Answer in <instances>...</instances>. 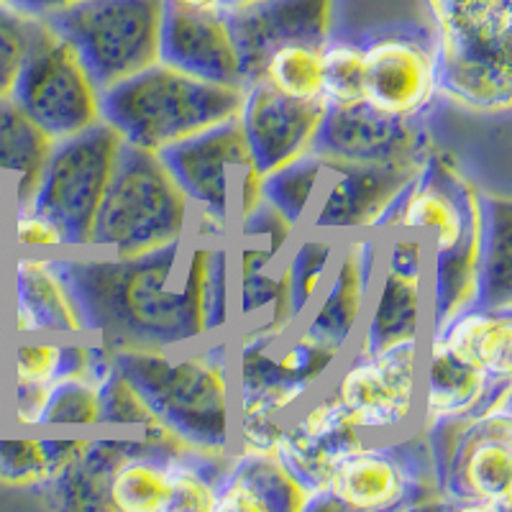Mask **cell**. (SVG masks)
Here are the masks:
<instances>
[{"label": "cell", "mask_w": 512, "mask_h": 512, "mask_svg": "<svg viewBox=\"0 0 512 512\" xmlns=\"http://www.w3.org/2000/svg\"><path fill=\"white\" fill-rule=\"evenodd\" d=\"M90 341L177 351L231 331V241H182L141 256L57 251Z\"/></svg>", "instance_id": "obj_1"}, {"label": "cell", "mask_w": 512, "mask_h": 512, "mask_svg": "<svg viewBox=\"0 0 512 512\" xmlns=\"http://www.w3.org/2000/svg\"><path fill=\"white\" fill-rule=\"evenodd\" d=\"M111 361L177 441L205 454H233L231 331L177 351L118 349Z\"/></svg>", "instance_id": "obj_2"}, {"label": "cell", "mask_w": 512, "mask_h": 512, "mask_svg": "<svg viewBox=\"0 0 512 512\" xmlns=\"http://www.w3.org/2000/svg\"><path fill=\"white\" fill-rule=\"evenodd\" d=\"M438 57V98L477 113L512 105V0H425Z\"/></svg>", "instance_id": "obj_3"}, {"label": "cell", "mask_w": 512, "mask_h": 512, "mask_svg": "<svg viewBox=\"0 0 512 512\" xmlns=\"http://www.w3.org/2000/svg\"><path fill=\"white\" fill-rule=\"evenodd\" d=\"M241 95L244 88L200 80L159 59L105 88L100 113L126 144L159 152L236 116Z\"/></svg>", "instance_id": "obj_4"}, {"label": "cell", "mask_w": 512, "mask_h": 512, "mask_svg": "<svg viewBox=\"0 0 512 512\" xmlns=\"http://www.w3.org/2000/svg\"><path fill=\"white\" fill-rule=\"evenodd\" d=\"M190 218L192 205L157 152L123 141L88 249L123 259L152 254L190 239Z\"/></svg>", "instance_id": "obj_5"}, {"label": "cell", "mask_w": 512, "mask_h": 512, "mask_svg": "<svg viewBox=\"0 0 512 512\" xmlns=\"http://www.w3.org/2000/svg\"><path fill=\"white\" fill-rule=\"evenodd\" d=\"M510 390L466 418L423 431L443 505L477 512L512 510Z\"/></svg>", "instance_id": "obj_6"}, {"label": "cell", "mask_w": 512, "mask_h": 512, "mask_svg": "<svg viewBox=\"0 0 512 512\" xmlns=\"http://www.w3.org/2000/svg\"><path fill=\"white\" fill-rule=\"evenodd\" d=\"M167 0H77L47 13V24L88 67L100 90L159 62Z\"/></svg>", "instance_id": "obj_7"}, {"label": "cell", "mask_w": 512, "mask_h": 512, "mask_svg": "<svg viewBox=\"0 0 512 512\" xmlns=\"http://www.w3.org/2000/svg\"><path fill=\"white\" fill-rule=\"evenodd\" d=\"M157 157L192 210L221 218L231 228L264 200V175L251 159L236 116L164 146Z\"/></svg>", "instance_id": "obj_8"}, {"label": "cell", "mask_w": 512, "mask_h": 512, "mask_svg": "<svg viewBox=\"0 0 512 512\" xmlns=\"http://www.w3.org/2000/svg\"><path fill=\"white\" fill-rule=\"evenodd\" d=\"M121 146L123 139L105 121L70 139L54 141L29 205L62 231L67 251L88 249Z\"/></svg>", "instance_id": "obj_9"}, {"label": "cell", "mask_w": 512, "mask_h": 512, "mask_svg": "<svg viewBox=\"0 0 512 512\" xmlns=\"http://www.w3.org/2000/svg\"><path fill=\"white\" fill-rule=\"evenodd\" d=\"M423 344L425 338H410L369 354L351 351L338 361L328 390L364 436H397L415 425Z\"/></svg>", "instance_id": "obj_10"}, {"label": "cell", "mask_w": 512, "mask_h": 512, "mask_svg": "<svg viewBox=\"0 0 512 512\" xmlns=\"http://www.w3.org/2000/svg\"><path fill=\"white\" fill-rule=\"evenodd\" d=\"M328 489L346 512H395L431 502L438 492L423 431L369 438L338 461Z\"/></svg>", "instance_id": "obj_11"}, {"label": "cell", "mask_w": 512, "mask_h": 512, "mask_svg": "<svg viewBox=\"0 0 512 512\" xmlns=\"http://www.w3.org/2000/svg\"><path fill=\"white\" fill-rule=\"evenodd\" d=\"M100 95L103 90L82 64L80 54L47 24L11 100L49 139L62 141L103 121Z\"/></svg>", "instance_id": "obj_12"}, {"label": "cell", "mask_w": 512, "mask_h": 512, "mask_svg": "<svg viewBox=\"0 0 512 512\" xmlns=\"http://www.w3.org/2000/svg\"><path fill=\"white\" fill-rule=\"evenodd\" d=\"M428 241L408 231L382 233L369 318H364L351 351H382L410 338H425Z\"/></svg>", "instance_id": "obj_13"}, {"label": "cell", "mask_w": 512, "mask_h": 512, "mask_svg": "<svg viewBox=\"0 0 512 512\" xmlns=\"http://www.w3.org/2000/svg\"><path fill=\"white\" fill-rule=\"evenodd\" d=\"M364 100L402 118H428L438 100V57L431 29L390 26L361 36Z\"/></svg>", "instance_id": "obj_14"}, {"label": "cell", "mask_w": 512, "mask_h": 512, "mask_svg": "<svg viewBox=\"0 0 512 512\" xmlns=\"http://www.w3.org/2000/svg\"><path fill=\"white\" fill-rule=\"evenodd\" d=\"M479 221L482 190L448 154L431 149L384 221L379 236L387 231H408L428 241L431 251H443L464 241Z\"/></svg>", "instance_id": "obj_15"}, {"label": "cell", "mask_w": 512, "mask_h": 512, "mask_svg": "<svg viewBox=\"0 0 512 512\" xmlns=\"http://www.w3.org/2000/svg\"><path fill=\"white\" fill-rule=\"evenodd\" d=\"M433 149L425 118H402L369 100L326 103L313 154L326 164L423 162Z\"/></svg>", "instance_id": "obj_16"}, {"label": "cell", "mask_w": 512, "mask_h": 512, "mask_svg": "<svg viewBox=\"0 0 512 512\" xmlns=\"http://www.w3.org/2000/svg\"><path fill=\"white\" fill-rule=\"evenodd\" d=\"M379 254L382 236L374 231L354 233L338 241L326 285L308 310L310 315L300 320L295 331L344 359L367 318Z\"/></svg>", "instance_id": "obj_17"}, {"label": "cell", "mask_w": 512, "mask_h": 512, "mask_svg": "<svg viewBox=\"0 0 512 512\" xmlns=\"http://www.w3.org/2000/svg\"><path fill=\"white\" fill-rule=\"evenodd\" d=\"M420 164H326L310 231L338 241L354 233H379Z\"/></svg>", "instance_id": "obj_18"}, {"label": "cell", "mask_w": 512, "mask_h": 512, "mask_svg": "<svg viewBox=\"0 0 512 512\" xmlns=\"http://www.w3.org/2000/svg\"><path fill=\"white\" fill-rule=\"evenodd\" d=\"M6 336H88L80 305L54 254L11 251L6 259Z\"/></svg>", "instance_id": "obj_19"}, {"label": "cell", "mask_w": 512, "mask_h": 512, "mask_svg": "<svg viewBox=\"0 0 512 512\" xmlns=\"http://www.w3.org/2000/svg\"><path fill=\"white\" fill-rule=\"evenodd\" d=\"M326 100H297L272 88L267 80L244 85L239 121L256 169L267 175L272 169L313 152Z\"/></svg>", "instance_id": "obj_20"}, {"label": "cell", "mask_w": 512, "mask_h": 512, "mask_svg": "<svg viewBox=\"0 0 512 512\" xmlns=\"http://www.w3.org/2000/svg\"><path fill=\"white\" fill-rule=\"evenodd\" d=\"M369 441L338 405L331 390L313 392L292 415L274 456L310 495L328 487L333 469L344 456Z\"/></svg>", "instance_id": "obj_21"}, {"label": "cell", "mask_w": 512, "mask_h": 512, "mask_svg": "<svg viewBox=\"0 0 512 512\" xmlns=\"http://www.w3.org/2000/svg\"><path fill=\"white\" fill-rule=\"evenodd\" d=\"M223 13L239 47L244 85L262 77L264 62L277 47L326 44L336 31V0H259Z\"/></svg>", "instance_id": "obj_22"}, {"label": "cell", "mask_w": 512, "mask_h": 512, "mask_svg": "<svg viewBox=\"0 0 512 512\" xmlns=\"http://www.w3.org/2000/svg\"><path fill=\"white\" fill-rule=\"evenodd\" d=\"M159 59L200 80L244 88L239 47L223 11H192L167 0Z\"/></svg>", "instance_id": "obj_23"}, {"label": "cell", "mask_w": 512, "mask_h": 512, "mask_svg": "<svg viewBox=\"0 0 512 512\" xmlns=\"http://www.w3.org/2000/svg\"><path fill=\"white\" fill-rule=\"evenodd\" d=\"M510 387L512 382H495L479 372L448 349L441 338L425 336L415 428L428 431L446 420L479 413Z\"/></svg>", "instance_id": "obj_24"}, {"label": "cell", "mask_w": 512, "mask_h": 512, "mask_svg": "<svg viewBox=\"0 0 512 512\" xmlns=\"http://www.w3.org/2000/svg\"><path fill=\"white\" fill-rule=\"evenodd\" d=\"M267 320L292 333L285 287V254L251 241L231 239V331Z\"/></svg>", "instance_id": "obj_25"}, {"label": "cell", "mask_w": 512, "mask_h": 512, "mask_svg": "<svg viewBox=\"0 0 512 512\" xmlns=\"http://www.w3.org/2000/svg\"><path fill=\"white\" fill-rule=\"evenodd\" d=\"M308 497L274 454H231L213 512H305Z\"/></svg>", "instance_id": "obj_26"}, {"label": "cell", "mask_w": 512, "mask_h": 512, "mask_svg": "<svg viewBox=\"0 0 512 512\" xmlns=\"http://www.w3.org/2000/svg\"><path fill=\"white\" fill-rule=\"evenodd\" d=\"M141 443L139 436L128 438H80V446L67 464L49 479L41 492H47L49 505L62 510H108L105 487L113 466Z\"/></svg>", "instance_id": "obj_27"}, {"label": "cell", "mask_w": 512, "mask_h": 512, "mask_svg": "<svg viewBox=\"0 0 512 512\" xmlns=\"http://www.w3.org/2000/svg\"><path fill=\"white\" fill-rule=\"evenodd\" d=\"M448 349L495 382H512V308L472 305L438 333Z\"/></svg>", "instance_id": "obj_28"}, {"label": "cell", "mask_w": 512, "mask_h": 512, "mask_svg": "<svg viewBox=\"0 0 512 512\" xmlns=\"http://www.w3.org/2000/svg\"><path fill=\"white\" fill-rule=\"evenodd\" d=\"M54 141L13 100H0V200L29 205Z\"/></svg>", "instance_id": "obj_29"}, {"label": "cell", "mask_w": 512, "mask_h": 512, "mask_svg": "<svg viewBox=\"0 0 512 512\" xmlns=\"http://www.w3.org/2000/svg\"><path fill=\"white\" fill-rule=\"evenodd\" d=\"M482 221L466 233L451 249L431 251V326L428 333H438L448 320L479 303V254H482Z\"/></svg>", "instance_id": "obj_30"}, {"label": "cell", "mask_w": 512, "mask_h": 512, "mask_svg": "<svg viewBox=\"0 0 512 512\" xmlns=\"http://www.w3.org/2000/svg\"><path fill=\"white\" fill-rule=\"evenodd\" d=\"M167 456V451H159L141 438L139 446L113 466L105 487V507L116 512H167Z\"/></svg>", "instance_id": "obj_31"}, {"label": "cell", "mask_w": 512, "mask_h": 512, "mask_svg": "<svg viewBox=\"0 0 512 512\" xmlns=\"http://www.w3.org/2000/svg\"><path fill=\"white\" fill-rule=\"evenodd\" d=\"M484 231L479 254V305L512 308V213L510 200L482 192Z\"/></svg>", "instance_id": "obj_32"}, {"label": "cell", "mask_w": 512, "mask_h": 512, "mask_svg": "<svg viewBox=\"0 0 512 512\" xmlns=\"http://www.w3.org/2000/svg\"><path fill=\"white\" fill-rule=\"evenodd\" d=\"M336 249L338 239H333L328 233L308 231L292 239L290 249L285 254V287L287 303H290V318L295 328L308 315L315 297L326 285Z\"/></svg>", "instance_id": "obj_33"}, {"label": "cell", "mask_w": 512, "mask_h": 512, "mask_svg": "<svg viewBox=\"0 0 512 512\" xmlns=\"http://www.w3.org/2000/svg\"><path fill=\"white\" fill-rule=\"evenodd\" d=\"M231 456L205 454L198 448H177L167 456L169 505L167 512H213L216 489Z\"/></svg>", "instance_id": "obj_34"}, {"label": "cell", "mask_w": 512, "mask_h": 512, "mask_svg": "<svg viewBox=\"0 0 512 512\" xmlns=\"http://www.w3.org/2000/svg\"><path fill=\"white\" fill-rule=\"evenodd\" d=\"M80 438H0V482L44 487L67 464Z\"/></svg>", "instance_id": "obj_35"}, {"label": "cell", "mask_w": 512, "mask_h": 512, "mask_svg": "<svg viewBox=\"0 0 512 512\" xmlns=\"http://www.w3.org/2000/svg\"><path fill=\"white\" fill-rule=\"evenodd\" d=\"M323 177H326V162L318 154L308 152L267 172L262 177V198L274 210H280L292 226L300 228L305 216H310L313 210Z\"/></svg>", "instance_id": "obj_36"}, {"label": "cell", "mask_w": 512, "mask_h": 512, "mask_svg": "<svg viewBox=\"0 0 512 512\" xmlns=\"http://www.w3.org/2000/svg\"><path fill=\"white\" fill-rule=\"evenodd\" d=\"M297 100H323V44H285L267 57L262 77Z\"/></svg>", "instance_id": "obj_37"}, {"label": "cell", "mask_w": 512, "mask_h": 512, "mask_svg": "<svg viewBox=\"0 0 512 512\" xmlns=\"http://www.w3.org/2000/svg\"><path fill=\"white\" fill-rule=\"evenodd\" d=\"M44 26V16L16 3H0V100H11Z\"/></svg>", "instance_id": "obj_38"}, {"label": "cell", "mask_w": 512, "mask_h": 512, "mask_svg": "<svg viewBox=\"0 0 512 512\" xmlns=\"http://www.w3.org/2000/svg\"><path fill=\"white\" fill-rule=\"evenodd\" d=\"M323 100L351 103L364 100V47L361 39L338 36L323 44Z\"/></svg>", "instance_id": "obj_39"}, {"label": "cell", "mask_w": 512, "mask_h": 512, "mask_svg": "<svg viewBox=\"0 0 512 512\" xmlns=\"http://www.w3.org/2000/svg\"><path fill=\"white\" fill-rule=\"evenodd\" d=\"M41 425H100V384L88 374L52 384Z\"/></svg>", "instance_id": "obj_40"}, {"label": "cell", "mask_w": 512, "mask_h": 512, "mask_svg": "<svg viewBox=\"0 0 512 512\" xmlns=\"http://www.w3.org/2000/svg\"><path fill=\"white\" fill-rule=\"evenodd\" d=\"M100 425H121V428H146L157 423L146 408L144 397L116 367L100 379Z\"/></svg>", "instance_id": "obj_41"}, {"label": "cell", "mask_w": 512, "mask_h": 512, "mask_svg": "<svg viewBox=\"0 0 512 512\" xmlns=\"http://www.w3.org/2000/svg\"><path fill=\"white\" fill-rule=\"evenodd\" d=\"M8 249L57 254V251H67V246H64L62 231L44 213L31 205H13L8 208Z\"/></svg>", "instance_id": "obj_42"}, {"label": "cell", "mask_w": 512, "mask_h": 512, "mask_svg": "<svg viewBox=\"0 0 512 512\" xmlns=\"http://www.w3.org/2000/svg\"><path fill=\"white\" fill-rule=\"evenodd\" d=\"M297 231H300V228L292 226V223L282 216L280 210H274L272 205L262 200L244 221L236 223L231 239L251 241V244L269 246V249L277 251V254H287Z\"/></svg>", "instance_id": "obj_43"}, {"label": "cell", "mask_w": 512, "mask_h": 512, "mask_svg": "<svg viewBox=\"0 0 512 512\" xmlns=\"http://www.w3.org/2000/svg\"><path fill=\"white\" fill-rule=\"evenodd\" d=\"M77 0H18L16 6L26 8V11L36 13V16H47V13L59 11L64 6H72Z\"/></svg>", "instance_id": "obj_44"}, {"label": "cell", "mask_w": 512, "mask_h": 512, "mask_svg": "<svg viewBox=\"0 0 512 512\" xmlns=\"http://www.w3.org/2000/svg\"><path fill=\"white\" fill-rule=\"evenodd\" d=\"M6 259L8 256L0 251V336H6L8 320V285H6Z\"/></svg>", "instance_id": "obj_45"}, {"label": "cell", "mask_w": 512, "mask_h": 512, "mask_svg": "<svg viewBox=\"0 0 512 512\" xmlns=\"http://www.w3.org/2000/svg\"><path fill=\"white\" fill-rule=\"evenodd\" d=\"M177 6L192 8V11H226L228 0H172Z\"/></svg>", "instance_id": "obj_46"}, {"label": "cell", "mask_w": 512, "mask_h": 512, "mask_svg": "<svg viewBox=\"0 0 512 512\" xmlns=\"http://www.w3.org/2000/svg\"><path fill=\"white\" fill-rule=\"evenodd\" d=\"M0 400H6V336H0Z\"/></svg>", "instance_id": "obj_47"}, {"label": "cell", "mask_w": 512, "mask_h": 512, "mask_svg": "<svg viewBox=\"0 0 512 512\" xmlns=\"http://www.w3.org/2000/svg\"><path fill=\"white\" fill-rule=\"evenodd\" d=\"M8 246V205L0 200V251Z\"/></svg>", "instance_id": "obj_48"}, {"label": "cell", "mask_w": 512, "mask_h": 512, "mask_svg": "<svg viewBox=\"0 0 512 512\" xmlns=\"http://www.w3.org/2000/svg\"><path fill=\"white\" fill-rule=\"evenodd\" d=\"M251 3H259V0H228V8H226V11H231V8L251 6Z\"/></svg>", "instance_id": "obj_49"}, {"label": "cell", "mask_w": 512, "mask_h": 512, "mask_svg": "<svg viewBox=\"0 0 512 512\" xmlns=\"http://www.w3.org/2000/svg\"><path fill=\"white\" fill-rule=\"evenodd\" d=\"M0 3H18V0H0Z\"/></svg>", "instance_id": "obj_50"}]
</instances>
